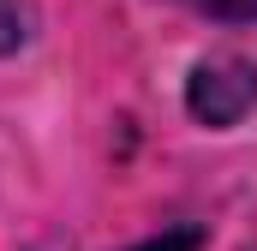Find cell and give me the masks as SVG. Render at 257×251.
Masks as SVG:
<instances>
[{"label": "cell", "instance_id": "6da1fadb", "mask_svg": "<svg viewBox=\"0 0 257 251\" xmlns=\"http://www.w3.org/2000/svg\"><path fill=\"white\" fill-rule=\"evenodd\" d=\"M192 12H209V18H257V0H180Z\"/></svg>", "mask_w": 257, "mask_h": 251}]
</instances>
